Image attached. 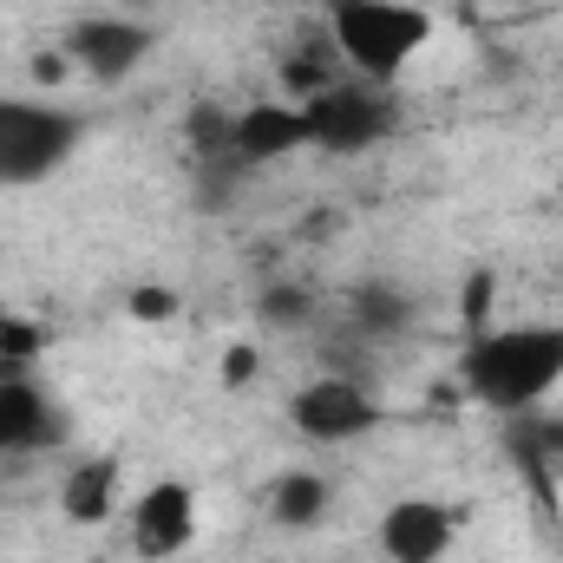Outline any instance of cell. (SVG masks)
Returning <instances> with one entry per match:
<instances>
[{
	"label": "cell",
	"mask_w": 563,
	"mask_h": 563,
	"mask_svg": "<svg viewBox=\"0 0 563 563\" xmlns=\"http://www.w3.org/2000/svg\"><path fill=\"white\" fill-rule=\"evenodd\" d=\"M59 46H66V59H73L79 79H92V86H125L144 59H151L157 33H151L144 20H132V13H79V20L59 33Z\"/></svg>",
	"instance_id": "8992f818"
},
{
	"label": "cell",
	"mask_w": 563,
	"mask_h": 563,
	"mask_svg": "<svg viewBox=\"0 0 563 563\" xmlns=\"http://www.w3.org/2000/svg\"><path fill=\"white\" fill-rule=\"evenodd\" d=\"M197 485L184 478H157L132 498V551L144 563H177L197 544Z\"/></svg>",
	"instance_id": "ba28073f"
},
{
	"label": "cell",
	"mask_w": 563,
	"mask_h": 563,
	"mask_svg": "<svg viewBox=\"0 0 563 563\" xmlns=\"http://www.w3.org/2000/svg\"><path fill=\"white\" fill-rule=\"evenodd\" d=\"M177 288H157V282H139L132 295H125V314L132 321H177Z\"/></svg>",
	"instance_id": "e0dca14e"
},
{
	"label": "cell",
	"mask_w": 563,
	"mask_h": 563,
	"mask_svg": "<svg viewBox=\"0 0 563 563\" xmlns=\"http://www.w3.org/2000/svg\"><path fill=\"white\" fill-rule=\"evenodd\" d=\"M119 492H125L119 452H86V459H73V472L59 478V511H66V525L99 531V525L119 518Z\"/></svg>",
	"instance_id": "30bf717a"
},
{
	"label": "cell",
	"mask_w": 563,
	"mask_h": 563,
	"mask_svg": "<svg viewBox=\"0 0 563 563\" xmlns=\"http://www.w3.org/2000/svg\"><path fill=\"white\" fill-rule=\"evenodd\" d=\"M505 452L518 459V472H525L538 492H551V485L563 478V420L551 413V407L505 420Z\"/></svg>",
	"instance_id": "4fadbf2b"
},
{
	"label": "cell",
	"mask_w": 563,
	"mask_h": 563,
	"mask_svg": "<svg viewBox=\"0 0 563 563\" xmlns=\"http://www.w3.org/2000/svg\"><path fill=\"white\" fill-rule=\"evenodd\" d=\"M314 288H301V282H269L263 295H256V321L263 328H282V334H295V328H308L314 321Z\"/></svg>",
	"instance_id": "2e32d148"
},
{
	"label": "cell",
	"mask_w": 563,
	"mask_h": 563,
	"mask_svg": "<svg viewBox=\"0 0 563 563\" xmlns=\"http://www.w3.org/2000/svg\"><path fill=\"white\" fill-rule=\"evenodd\" d=\"M347 321H354V334H367V341H400V334H413V321H420V295H413L407 282L367 276V282L347 288Z\"/></svg>",
	"instance_id": "7c38bea8"
},
{
	"label": "cell",
	"mask_w": 563,
	"mask_h": 563,
	"mask_svg": "<svg viewBox=\"0 0 563 563\" xmlns=\"http://www.w3.org/2000/svg\"><path fill=\"white\" fill-rule=\"evenodd\" d=\"M459 387L472 407L498 420L551 407V394L563 387V321H511V328L465 334Z\"/></svg>",
	"instance_id": "6da1fadb"
},
{
	"label": "cell",
	"mask_w": 563,
	"mask_h": 563,
	"mask_svg": "<svg viewBox=\"0 0 563 563\" xmlns=\"http://www.w3.org/2000/svg\"><path fill=\"white\" fill-rule=\"evenodd\" d=\"M374 544H380L387 563H445L459 551V511L432 492H407L380 511Z\"/></svg>",
	"instance_id": "52a82bcc"
},
{
	"label": "cell",
	"mask_w": 563,
	"mask_h": 563,
	"mask_svg": "<svg viewBox=\"0 0 563 563\" xmlns=\"http://www.w3.org/2000/svg\"><path fill=\"white\" fill-rule=\"evenodd\" d=\"M250 374H256V354L250 347H230L223 354V387H250Z\"/></svg>",
	"instance_id": "d6986e66"
},
{
	"label": "cell",
	"mask_w": 563,
	"mask_h": 563,
	"mask_svg": "<svg viewBox=\"0 0 563 563\" xmlns=\"http://www.w3.org/2000/svg\"><path fill=\"white\" fill-rule=\"evenodd\" d=\"M380 420H387V407L354 374H314V380H301L288 394V426L301 439H314V445H354V439H367Z\"/></svg>",
	"instance_id": "5b68a950"
},
{
	"label": "cell",
	"mask_w": 563,
	"mask_h": 563,
	"mask_svg": "<svg viewBox=\"0 0 563 563\" xmlns=\"http://www.w3.org/2000/svg\"><path fill=\"white\" fill-rule=\"evenodd\" d=\"M308 151V112L301 99H256L236 112V164L243 170H263V164H282Z\"/></svg>",
	"instance_id": "9c48e42d"
},
{
	"label": "cell",
	"mask_w": 563,
	"mask_h": 563,
	"mask_svg": "<svg viewBox=\"0 0 563 563\" xmlns=\"http://www.w3.org/2000/svg\"><path fill=\"white\" fill-rule=\"evenodd\" d=\"M321 26L334 59L380 86H394L439 33V20L420 0H321Z\"/></svg>",
	"instance_id": "7a4b0ae2"
},
{
	"label": "cell",
	"mask_w": 563,
	"mask_h": 563,
	"mask_svg": "<svg viewBox=\"0 0 563 563\" xmlns=\"http://www.w3.org/2000/svg\"><path fill=\"white\" fill-rule=\"evenodd\" d=\"M86 144V119L46 92H0V190L46 184Z\"/></svg>",
	"instance_id": "3957f363"
},
{
	"label": "cell",
	"mask_w": 563,
	"mask_h": 563,
	"mask_svg": "<svg viewBox=\"0 0 563 563\" xmlns=\"http://www.w3.org/2000/svg\"><path fill=\"white\" fill-rule=\"evenodd\" d=\"M184 144H190L197 170L203 164H236V112L217 106V99H197L190 119H184Z\"/></svg>",
	"instance_id": "9a60e30c"
},
{
	"label": "cell",
	"mask_w": 563,
	"mask_h": 563,
	"mask_svg": "<svg viewBox=\"0 0 563 563\" xmlns=\"http://www.w3.org/2000/svg\"><path fill=\"white\" fill-rule=\"evenodd\" d=\"M301 112H308V144L328 151V157H361V151H374V144H387L400 132V99H394V86L361 79V73L321 86L314 99H301Z\"/></svg>",
	"instance_id": "277c9868"
},
{
	"label": "cell",
	"mask_w": 563,
	"mask_h": 563,
	"mask_svg": "<svg viewBox=\"0 0 563 563\" xmlns=\"http://www.w3.org/2000/svg\"><path fill=\"white\" fill-rule=\"evenodd\" d=\"M125 7H157V0H125Z\"/></svg>",
	"instance_id": "ffe728a7"
},
{
	"label": "cell",
	"mask_w": 563,
	"mask_h": 563,
	"mask_svg": "<svg viewBox=\"0 0 563 563\" xmlns=\"http://www.w3.org/2000/svg\"><path fill=\"white\" fill-rule=\"evenodd\" d=\"M26 73H33V86H46V92H53V86H66V79H73V59H66V46H53V53H33V59H26Z\"/></svg>",
	"instance_id": "ac0fdd59"
},
{
	"label": "cell",
	"mask_w": 563,
	"mask_h": 563,
	"mask_svg": "<svg viewBox=\"0 0 563 563\" xmlns=\"http://www.w3.org/2000/svg\"><path fill=\"white\" fill-rule=\"evenodd\" d=\"M263 511H269L276 531H314V525L334 511V485H328L321 472H308V465L276 472V478L263 485Z\"/></svg>",
	"instance_id": "5bb4252c"
},
{
	"label": "cell",
	"mask_w": 563,
	"mask_h": 563,
	"mask_svg": "<svg viewBox=\"0 0 563 563\" xmlns=\"http://www.w3.org/2000/svg\"><path fill=\"white\" fill-rule=\"evenodd\" d=\"M59 432H66L59 407H53V400H46L33 380H0V459L46 452Z\"/></svg>",
	"instance_id": "8fae6325"
}]
</instances>
